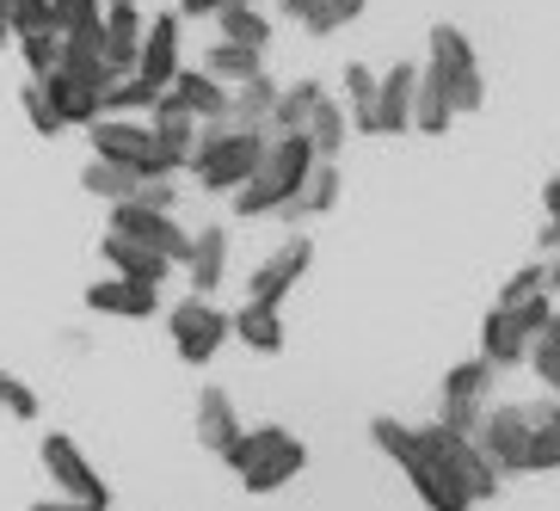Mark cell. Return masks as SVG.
Wrapping results in <instances>:
<instances>
[{"mask_svg": "<svg viewBox=\"0 0 560 511\" xmlns=\"http://www.w3.org/2000/svg\"><path fill=\"white\" fill-rule=\"evenodd\" d=\"M86 309L93 314H112V321H154L161 314V290L154 283H136V278H100L86 283Z\"/></svg>", "mask_w": 560, "mask_h": 511, "instance_id": "cell-15", "label": "cell"}, {"mask_svg": "<svg viewBox=\"0 0 560 511\" xmlns=\"http://www.w3.org/2000/svg\"><path fill=\"white\" fill-rule=\"evenodd\" d=\"M548 346H560V302H555V321H548V333H542Z\"/></svg>", "mask_w": 560, "mask_h": 511, "instance_id": "cell-52", "label": "cell"}, {"mask_svg": "<svg viewBox=\"0 0 560 511\" xmlns=\"http://www.w3.org/2000/svg\"><path fill=\"white\" fill-rule=\"evenodd\" d=\"M44 93H50V105L62 112V124H74V130H86V124L100 117V93L86 81H74V74H62V68L44 81Z\"/></svg>", "mask_w": 560, "mask_h": 511, "instance_id": "cell-32", "label": "cell"}, {"mask_svg": "<svg viewBox=\"0 0 560 511\" xmlns=\"http://www.w3.org/2000/svg\"><path fill=\"white\" fill-rule=\"evenodd\" d=\"M0 407L13 413L19 426H32L37 413H44V400H37V395H32V382H19V376H13V370H0Z\"/></svg>", "mask_w": 560, "mask_h": 511, "instance_id": "cell-40", "label": "cell"}, {"mask_svg": "<svg viewBox=\"0 0 560 511\" xmlns=\"http://www.w3.org/2000/svg\"><path fill=\"white\" fill-rule=\"evenodd\" d=\"M363 7H370V0H314L296 25H302L308 37H332V32H346V25H358Z\"/></svg>", "mask_w": 560, "mask_h": 511, "instance_id": "cell-37", "label": "cell"}, {"mask_svg": "<svg viewBox=\"0 0 560 511\" xmlns=\"http://www.w3.org/2000/svg\"><path fill=\"white\" fill-rule=\"evenodd\" d=\"M370 444H376L382 456L412 480V493H419V506H425V511H475V499L462 493V480L450 475L425 444H419V426H400V419L376 413V419H370Z\"/></svg>", "mask_w": 560, "mask_h": 511, "instance_id": "cell-1", "label": "cell"}, {"mask_svg": "<svg viewBox=\"0 0 560 511\" xmlns=\"http://www.w3.org/2000/svg\"><path fill=\"white\" fill-rule=\"evenodd\" d=\"M136 204H149V210H173V204H179V185H173V179H142Z\"/></svg>", "mask_w": 560, "mask_h": 511, "instance_id": "cell-46", "label": "cell"}, {"mask_svg": "<svg viewBox=\"0 0 560 511\" xmlns=\"http://www.w3.org/2000/svg\"><path fill=\"white\" fill-rule=\"evenodd\" d=\"M86 142L100 161H117V166H136L142 179H179L185 166L154 142L149 117H93L86 124Z\"/></svg>", "mask_w": 560, "mask_h": 511, "instance_id": "cell-5", "label": "cell"}, {"mask_svg": "<svg viewBox=\"0 0 560 511\" xmlns=\"http://www.w3.org/2000/svg\"><path fill=\"white\" fill-rule=\"evenodd\" d=\"M542 247H560V173L542 185Z\"/></svg>", "mask_w": 560, "mask_h": 511, "instance_id": "cell-45", "label": "cell"}, {"mask_svg": "<svg viewBox=\"0 0 560 511\" xmlns=\"http://www.w3.org/2000/svg\"><path fill=\"white\" fill-rule=\"evenodd\" d=\"M105 7L100 0H50V25L56 32H74V25H86V19H100Z\"/></svg>", "mask_w": 560, "mask_h": 511, "instance_id": "cell-44", "label": "cell"}, {"mask_svg": "<svg viewBox=\"0 0 560 511\" xmlns=\"http://www.w3.org/2000/svg\"><path fill=\"white\" fill-rule=\"evenodd\" d=\"M548 407H555V400H493L468 438L499 462V475H524L529 468V438H536V426H542Z\"/></svg>", "mask_w": 560, "mask_h": 511, "instance_id": "cell-6", "label": "cell"}, {"mask_svg": "<svg viewBox=\"0 0 560 511\" xmlns=\"http://www.w3.org/2000/svg\"><path fill=\"white\" fill-rule=\"evenodd\" d=\"M149 130H154V142H161V149L173 154L179 166L191 161V149H198V117L185 112L166 86H161V100H154V112H149Z\"/></svg>", "mask_w": 560, "mask_h": 511, "instance_id": "cell-24", "label": "cell"}, {"mask_svg": "<svg viewBox=\"0 0 560 511\" xmlns=\"http://www.w3.org/2000/svg\"><path fill=\"white\" fill-rule=\"evenodd\" d=\"M32 511H105V506H81V499H62V493H56V499H37Z\"/></svg>", "mask_w": 560, "mask_h": 511, "instance_id": "cell-48", "label": "cell"}, {"mask_svg": "<svg viewBox=\"0 0 560 511\" xmlns=\"http://www.w3.org/2000/svg\"><path fill=\"white\" fill-rule=\"evenodd\" d=\"M198 68H203V74H215L222 86H241V81H253V74L265 68V50H247V44H222V37H215L210 50H203Z\"/></svg>", "mask_w": 560, "mask_h": 511, "instance_id": "cell-33", "label": "cell"}, {"mask_svg": "<svg viewBox=\"0 0 560 511\" xmlns=\"http://www.w3.org/2000/svg\"><path fill=\"white\" fill-rule=\"evenodd\" d=\"M308 265H314V241L308 234H290L271 259L253 265V278H247V302H265V309H283V297H296V283L308 278Z\"/></svg>", "mask_w": 560, "mask_h": 511, "instance_id": "cell-13", "label": "cell"}, {"mask_svg": "<svg viewBox=\"0 0 560 511\" xmlns=\"http://www.w3.org/2000/svg\"><path fill=\"white\" fill-rule=\"evenodd\" d=\"M154 100H161V86H149L142 74H117L100 93V117H149Z\"/></svg>", "mask_w": 560, "mask_h": 511, "instance_id": "cell-34", "label": "cell"}, {"mask_svg": "<svg viewBox=\"0 0 560 511\" xmlns=\"http://www.w3.org/2000/svg\"><path fill=\"white\" fill-rule=\"evenodd\" d=\"M265 142H271V130H234V124H198V149H191L185 173H191V179H198V191H210V198H234V191L247 185V173L259 166Z\"/></svg>", "mask_w": 560, "mask_h": 511, "instance_id": "cell-3", "label": "cell"}, {"mask_svg": "<svg viewBox=\"0 0 560 511\" xmlns=\"http://www.w3.org/2000/svg\"><path fill=\"white\" fill-rule=\"evenodd\" d=\"M529 346H536V339H524V327H517L505 309H487V321H480V351H475V358H487L499 376H505V370H517V363L529 358Z\"/></svg>", "mask_w": 560, "mask_h": 511, "instance_id": "cell-23", "label": "cell"}, {"mask_svg": "<svg viewBox=\"0 0 560 511\" xmlns=\"http://www.w3.org/2000/svg\"><path fill=\"white\" fill-rule=\"evenodd\" d=\"M308 166H314L308 136H271V142H265V154H259V166L247 173V185L229 198L234 216H278L283 204L302 191Z\"/></svg>", "mask_w": 560, "mask_h": 511, "instance_id": "cell-4", "label": "cell"}, {"mask_svg": "<svg viewBox=\"0 0 560 511\" xmlns=\"http://www.w3.org/2000/svg\"><path fill=\"white\" fill-rule=\"evenodd\" d=\"M499 395V370L487 358H468L456 370H444V395H438V426L450 431H475L480 413L493 407Z\"/></svg>", "mask_w": 560, "mask_h": 511, "instance_id": "cell-11", "label": "cell"}, {"mask_svg": "<svg viewBox=\"0 0 560 511\" xmlns=\"http://www.w3.org/2000/svg\"><path fill=\"white\" fill-rule=\"evenodd\" d=\"M142 32H149V19L136 0H117L100 13V37H105V68L112 74H136V50H142Z\"/></svg>", "mask_w": 560, "mask_h": 511, "instance_id": "cell-16", "label": "cell"}, {"mask_svg": "<svg viewBox=\"0 0 560 511\" xmlns=\"http://www.w3.org/2000/svg\"><path fill=\"white\" fill-rule=\"evenodd\" d=\"M0 50H13V0H0Z\"/></svg>", "mask_w": 560, "mask_h": 511, "instance_id": "cell-49", "label": "cell"}, {"mask_svg": "<svg viewBox=\"0 0 560 511\" xmlns=\"http://www.w3.org/2000/svg\"><path fill=\"white\" fill-rule=\"evenodd\" d=\"M19 62H25V81H50L62 68V32H32V37H13Z\"/></svg>", "mask_w": 560, "mask_h": 511, "instance_id": "cell-36", "label": "cell"}, {"mask_svg": "<svg viewBox=\"0 0 560 511\" xmlns=\"http://www.w3.org/2000/svg\"><path fill=\"white\" fill-rule=\"evenodd\" d=\"M215 32H222V44H247V50H271V13H259V7H229V13H215Z\"/></svg>", "mask_w": 560, "mask_h": 511, "instance_id": "cell-35", "label": "cell"}, {"mask_svg": "<svg viewBox=\"0 0 560 511\" xmlns=\"http://www.w3.org/2000/svg\"><path fill=\"white\" fill-rule=\"evenodd\" d=\"M19 105H25V124H32L37 136H62V130H68L62 112L50 105V93H44V81H25V86H19Z\"/></svg>", "mask_w": 560, "mask_h": 511, "instance_id": "cell-39", "label": "cell"}, {"mask_svg": "<svg viewBox=\"0 0 560 511\" xmlns=\"http://www.w3.org/2000/svg\"><path fill=\"white\" fill-rule=\"evenodd\" d=\"M166 93L198 117V124H229V86L215 81V74H203V68H179L166 81Z\"/></svg>", "mask_w": 560, "mask_h": 511, "instance_id": "cell-20", "label": "cell"}, {"mask_svg": "<svg viewBox=\"0 0 560 511\" xmlns=\"http://www.w3.org/2000/svg\"><path fill=\"white\" fill-rule=\"evenodd\" d=\"M229 7H247V0H179L173 13L179 19H215V13H229Z\"/></svg>", "mask_w": 560, "mask_h": 511, "instance_id": "cell-47", "label": "cell"}, {"mask_svg": "<svg viewBox=\"0 0 560 511\" xmlns=\"http://www.w3.org/2000/svg\"><path fill=\"white\" fill-rule=\"evenodd\" d=\"M222 462L234 468V480L247 487V493H278L290 480L308 468V444H302L290 426H247L222 450Z\"/></svg>", "mask_w": 560, "mask_h": 511, "instance_id": "cell-2", "label": "cell"}, {"mask_svg": "<svg viewBox=\"0 0 560 511\" xmlns=\"http://www.w3.org/2000/svg\"><path fill=\"white\" fill-rule=\"evenodd\" d=\"M346 117H351V130L358 136H382L376 130V68L370 62H346Z\"/></svg>", "mask_w": 560, "mask_h": 511, "instance_id": "cell-31", "label": "cell"}, {"mask_svg": "<svg viewBox=\"0 0 560 511\" xmlns=\"http://www.w3.org/2000/svg\"><path fill=\"white\" fill-rule=\"evenodd\" d=\"M308 7H314V0H278V13H283V19H302Z\"/></svg>", "mask_w": 560, "mask_h": 511, "instance_id": "cell-50", "label": "cell"}, {"mask_svg": "<svg viewBox=\"0 0 560 511\" xmlns=\"http://www.w3.org/2000/svg\"><path fill=\"white\" fill-rule=\"evenodd\" d=\"M32 32H56L50 0H13V37H32Z\"/></svg>", "mask_w": 560, "mask_h": 511, "instance_id": "cell-43", "label": "cell"}, {"mask_svg": "<svg viewBox=\"0 0 560 511\" xmlns=\"http://www.w3.org/2000/svg\"><path fill=\"white\" fill-rule=\"evenodd\" d=\"M100 7H117V0H100Z\"/></svg>", "mask_w": 560, "mask_h": 511, "instance_id": "cell-53", "label": "cell"}, {"mask_svg": "<svg viewBox=\"0 0 560 511\" xmlns=\"http://www.w3.org/2000/svg\"><path fill=\"white\" fill-rule=\"evenodd\" d=\"M529 297H548V265H542V259L524 265V271H511V278L499 283L493 309H517V302H529Z\"/></svg>", "mask_w": 560, "mask_h": 511, "instance_id": "cell-38", "label": "cell"}, {"mask_svg": "<svg viewBox=\"0 0 560 511\" xmlns=\"http://www.w3.org/2000/svg\"><path fill=\"white\" fill-rule=\"evenodd\" d=\"M179 37H185V19H179V13H154V19H149V32H142V50H136V74H142L149 86H166V81H173V74L185 68Z\"/></svg>", "mask_w": 560, "mask_h": 511, "instance_id": "cell-14", "label": "cell"}, {"mask_svg": "<svg viewBox=\"0 0 560 511\" xmlns=\"http://www.w3.org/2000/svg\"><path fill=\"white\" fill-rule=\"evenodd\" d=\"M308 149H314V161H339V154H346V142H351V117H346V105L332 100H320L314 105V117H308Z\"/></svg>", "mask_w": 560, "mask_h": 511, "instance_id": "cell-29", "label": "cell"}, {"mask_svg": "<svg viewBox=\"0 0 560 511\" xmlns=\"http://www.w3.org/2000/svg\"><path fill=\"white\" fill-rule=\"evenodd\" d=\"M234 339L259 358H278L290 346V327H283V309H265V302H241L234 309Z\"/></svg>", "mask_w": 560, "mask_h": 511, "instance_id": "cell-25", "label": "cell"}, {"mask_svg": "<svg viewBox=\"0 0 560 511\" xmlns=\"http://www.w3.org/2000/svg\"><path fill=\"white\" fill-rule=\"evenodd\" d=\"M555 407H560V400H555Z\"/></svg>", "mask_w": 560, "mask_h": 511, "instance_id": "cell-54", "label": "cell"}, {"mask_svg": "<svg viewBox=\"0 0 560 511\" xmlns=\"http://www.w3.org/2000/svg\"><path fill=\"white\" fill-rule=\"evenodd\" d=\"M241 431H247V426H241V407H234L229 388H215V382H210V388H198V444L222 456Z\"/></svg>", "mask_w": 560, "mask_h": 511, "instance_id": "cell-22", "label": "cell"}, {"mask_svg": "<svg viewBox=\"0 0 560 511\" xmlns=\"http://www.w3.org/2000/svg\"><path fill=\"white\" fill-rule=\"evenodd\" d=\"M166 339H173L179 363L203 370V363H210L215 351L234 339V314L215 309L210 297H185V302H173V309H166Z\"/></svg>", "mask_w": 560, "mask_h": 511, "instance_id": "cell-7", "label": "cell"}, {"mask_svg": "<svg viewBox=\"0 0 560 511\" xmlns=\"http://www.w3.org/2000/svg\"><path fill=\"white\" fill-rule=\"evenodd\" d=\"M412 93H419V62H395L388 74H376V130L382 136L412 130Z\"/></svg>", "mask_w": 560, "mask_h": 511, "instance_id": "cell-17", "label": "cell"}, {"mask_svg": "<svg viewBox=\"0 0 560 511\" xmlns=\"http://www.w3.org/2000/svg\"><path fill=\"white\" fill-rule=\"evenodd\" d=\"M185 278H191V297H215V290H222V278H229V229H222V222L191 234Z\"/></svg>", "mask_w": 560, "mask_h": 511, "instance_id": "cell-18", "label": "cell"}, {"mask_svg": "<svg viewBox=\"0 0 560 511\" xmlns=\"http://www.w3.org/2000/svg\"><path fill=\"white\" fill-rule=\"evenodd\" d=\"M425 50H431V68L444 74L456 117L480 112V105H487V74H480V56H475V44H468V32H462V25H431Z\"/></svg>", "mask_w": 560, "mask_h": 511, "instance_id": "cell-9", "label": "cell"}, {"mask_svg": "<svg viewBox=\"0 0 560 511\" xmlns=\"http://www.w3.org/2000/svg\"><path fill=\"white\" fill-rule=\"evenodd\" d=\"M37 462H44V475H50V487L62 499H81V506H112L105 475L86 462V450L74 444L68 431H44V438H37Z\"/></svg>", "mask_w": 560, "mask_h": 511, "instance_id": "cell-10", "label": "cell"}, {"mask_svg": "<svg viewBox=\"0 0 560 511\" xmlns=\"http://www.w3.org/2000/svg\"><path fill=\"white\" fill-rule=\"evenodd\" d=\"M339 191H346V179H339V161H314L308 179H302V191L290 204H283V222L290 229H302V222H314V216H327L332 204H339Z\"/></svg>", "mask_w": 560, "mask_h": 511, "instance_id": "cell-19", "label": "cell"}, {"mask_svg": "<svg viewBox=\"0 0 560 511\" xmlns=\"http://www.w3.org/2000/svg\"><path fill=\"white\" fill-rule=\"evenodd\" d=\"M505 314L524 327V339H542L548 321H555V297H529V302H517V309H505Z\"/></svg>", "mask_w": 560, "mask_h": 511, "instance_id": "cell-41", "label": "cell"}, {"mask_svg": "<svg viewBox=\"0 0 560 511\" xmlns=\"http://www.w3.org/2000/svg\"><path fill=\"white\" fill-rule=\"evenodd\" d=\"M112 234H124V241H136V247H154L161 259L185 265L191 259V234L179 229V216L173 210H149V204H112V222H105Z\"/></svg>", "mask_w": 560, "mask_h": 511, "instance_id": "cell-12", "label": "cell"}, {"mask_svg": "<svg viewBox=\"0 0 560 511\" xmlns=\"http://www.w3.org/2000/svg\"><path fill=\"white\" fill-rule=\"evenodd\" d=\"M271 105H278V81H271L265 68L253 81L229 86V124L234 130H265V124H271Z\"/></svg>", "mask_w": 560, "mask_h": 511, "instance_id": "cell-27", "label": "cell"}, {"mask_svg": "<svg viewBox=\"0 0 560 511\" xmlns=\"http://www.w3.org/2000/svg\"><path fill=\"white\" fill-rule=\"evenodd\" d=\"M81 185H86V198H100V204H130L136 191H142V173L136 166H117V161H93L81 166Z\"/></svg>", "mask_w": 560, "mask_h": 511, "instance_id": "cell-30", "label": "cell"}, {"mask_svg": "<svg viewBox=\"0 0 560 511\" xmlns=\"http://www.w3.org/2000/svg\"><path fill=\"white\" fill-rule=\"evenodd\" d=\"M419 444H425L431 456H438L450 475L462 480V493L475 499V506H480V499H499L505 475H499V462L487 456V450H480L468 431H450V426H438V419H431V426H419Z\"/></svg>", "mask_w": 560, "mask_h": 511, "instance_id": "cell-8", "label": "cell"}, {"mask_svg": "<svg viewBox=\"0 0 560 511\" xmlns=\"http://www.w3.org/2000/svg\"><path fill=\"white\" fill-rule=\"evenodd\" d=\"M450 124H456V105H450V86L438 68H419V93H412V130L419 136H444Z\"/></svg>", "mask_w": 560, "mask_h": 511, "instance_id": "cell-26", "label": "cell"}, {"mask_svg": "<svg viewBox=\"0 0 560 511\" xmlns=\"http://www.w3.org/2000/svg\"><path fill=\"white\" fill-rule=\"evenodd\" d=\"M524 363H529V370H536V376H542V388H548V395L560 400V346H548V339H536Z\"/></svg>", "mask_w": 560, "mask_h": 511, "instance_id": "cell-42", "label": "cell"}, {"mask_svg": "<svg viewBox=\"0 0 560 511\" xmlns=\"http://www.w3.org/2000/svg\"><path fill=\"white\" fill-rule=\"evenodd\" d=\"M327 100V81H296V86H278V105H271V136H302L308 130L314 105Z\"/></svg>", "mask_w": 560, "mask_h": 511, "instance_id": "cell-28", "label": "cell"}, {"mask_svg": "<svg viewBox=\"0 0 560 511\" xmlns=\"http://www.w3.org/2000/svg\"><path fill=\"white\" fill-rule=\"evenodd\" d=\"M100 253H105V265H112L117 278L154 283V290H161V283L173 278V271H179V265H173V259H161V253H154V247H136V241H124V234H112V229H105Z\"/></svg>", "mask_w": 560, "mask_h": 511, "instance_id": "cell-21", "label": "cell"}, {"mask_svg": "<svg viewBox=\"0 0 560 511\" xmlns=\"http://www.w3.org/2000/svg\"><path fill=\"white\" fill-rule=\"evenodd\" d=\"M542 265H548V297L560 302V259H542Z\"/></svg>", "mask_w": 560, "mask_h": 511, "instance_id": "cell-51", "label": "cell"}]
</instances>
